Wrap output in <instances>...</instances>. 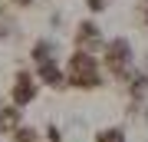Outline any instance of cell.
I'll list each match as a JSON object with an SVG mask.
<instances>
[{"label": "cell", "instance_id": "obj_2", "mask_svg": "<svg viewBox=\"0 0 148 142\" xmlns=\"http://www.w3.org/2000/svg\"><path fill=\"white\" fill-rule=\"evenodd\" d=\"M95 142H125V132L122 129H102L95 136Z\"/></svg>", "mask_w": 148, "mask_h": 142}, {"label": "cell", "instance_id": "obj_1", "mask_svg": "<svg viewBox=\"0 0 148 142\" xmlns=\"http://www.w3.org/2000/svg\"><path fill=\"white\" fill-rule=\"evenodd\" d=\"M33 96H36V79H33L30 73H20L13 79V103L16 106H27Z\"/></svg>", "mask_w": 148, "mask_h": 142}, {"label": "cell", "instance_id": "obj_3", "mask_svg": "<svg viewBox=\"0 0 148 142\" xmlns=\"http://www.w3.org/2000/svg\"><path fill=\"white\" fill-rule=\"evenodd\" d=\"M16 3H30V0H16Z\"/></svg>", "mask_w": 148, "mask_h": 142}]
</instances>
